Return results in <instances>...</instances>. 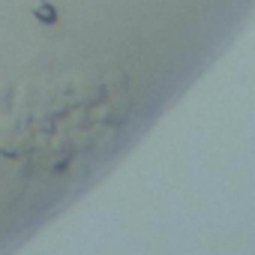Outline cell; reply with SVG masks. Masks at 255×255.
<instances>
[{
  "label": "cell",
  "mask_w": 255,
  "mask_h": 255,
  "mask_svg": "<svg viewBox=\"0 0 255 255\" xmlns=\"http://www.w3.org/2000/svg\"><path fill=\"white\" fill-rule=\"evenodd\" d=\"M33 15H36L42 24H54V21H57V9L48 3V0H36V6H33Z\"/></svg>",
  "instance_id": "1"
}]
</instances>
